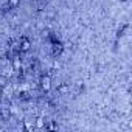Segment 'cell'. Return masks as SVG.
Returning <instances> with one entry per match:
<instances>
[{
  "mask_svg": "<svg viewBox=\"0 0 132 132\" xmlns=\"http://www.w3.org/2000/svg\"><path fill=\"white\" fill-rule=\"evenodd\" d=\"M17 48H19L20 53H27V51H30V48H31V40H30V37L22 36V37L19 39V45H17Z\"/></svg>",
  "mask_w": 132,
  "mask_h": 132,
  "instance_id": "obj_2",
  "label": "cell"
},
{
  "mask_svg": "<svg viewBox=\"0 0 132 132\" xmlns=\"http://www.w3.org/2000/svg\"><path fill=\"white\" fill-rule=\"evenodd\" d=\"M69 92V84L67 82H61L59 86H57V93L59 95H65Z\"/></svg>",
  "mask_w": 132,
  "mask_h": 132,
  "instance_id": "obj_7",
  "label": "cell"
},
{
  "mask_svg": "<svg viewBox=\"0 0 132 132\" xmlns=\"http://www.w3.org/2000/svg\"><path fill=\"white\" fill-rule=\"evenodd\" d=\"M39 87L44 93H48L51 90V76L50 75H42L39 78Z\"/></svg>",
  "mask_w": 132,
  "mask_h": 132,
  "instance_id": "obj_1",
  "label": "cell"
},
{
  "mask_svg": "<svg viewBox=\"0 0 132 132\" xmlns=\"http://www.w3.org/2000/svg\"><path fill=\"white\" fill-rule=\"evenodd\" d=\"M19 96H20L22 100H28V93H27V92H20V93H19Z\"/></svg>",
  "mask_w": 132,
  "mask_h": 132,
  "instance_id": "obj_13",
  "label": "cell"
},
{
  "mask_svg": "<svg viewBox=\"0 0 132 132\" xmlns=\"http://www.w3.org/2000/svg\"><path fill=\"white\" fill-rule=\"evenodd\" d=\"M123 2H124V0H123Z\"/></svg>",
  "mask_w": 132,
  "mask_h": 132,
  "instance_id": "obj_15",
  "label": "cell"
},
{
  "mask_svg": "<svg viewBox=\"0 0 132 132\" xmlns=\"http://www.w3.org/2000/svg\"><path fill=\"white\" fill-rule=\"evenodd\" d=\"M23 129H25V130H33V129H34V123H33V120H31V121L25 120V121H23Z\"/></svg>",
  "mask_w": 132,
  "mask_h": 132,
  "instance_id": "obj_8",
  "label": "cell"
},
{
  "mask_svg": "<svg viewBox=\"0 0 132 132\" xmlns=\"http://www.w3.org/2000/svg\"><path fill=\"white\" fill-rule=\"evenodd\" d=\"M3 96V87H0V98Z\"/></svg>",
  "mask_w": 132,
  "mask_h": 132,
  "instance_id": "obj_14",
  "label": "cell"
},
{
  "mask_svg": "<svg viewBox=\"0 0 132 132\" xmlns=\"http://www.w3.org/2000/svg\"><path fill=\"white\" fill-rule=\"evenodd\" d=\"M45 5H47V0H39L37 2V10H44Z\"/></svg>",
  "mask_w": 132,
  "mask_h": 132,
  "instance_id": "obj_12",
  "label": "cell"
},
{
  "mask_svg": "<svg viewBox=\"0 0 132 132\" xmlns=\"http://www.w3.org/2000/svg\"><path fill=\"white\" fill-rule=\"evenodd\" d=\"M11 69L16 73H20L22 72V57H20V53L19 54H14L11 57Z\"/></svg>",
  "mask_w": 132,
  "mask_h": 132,
  "instance_id": "obj_3",
  "label": "cell"
},
{
  "mask_svg": "<svg viewBox=\"0 0 132 132\" xmlns=\"http://www.w3.org/2000/svg\"><path fill=\"white\" fill-rule=\"evenodd\" d=\"M59 126H57V123H54V121H50V123H47L45 124V129H50V130H53V129H57Z\"/></svg>",
  "mask_w": 132,
  "mask_h": 132,
  "instance_id": "obj_11",
  "label": "cell"
},
{
  "mask_svg": "<svg viewBox=\"0 0 132 132\" xmlns=\"http://www.w3.org/2000/svg\"><path fill=\"white\" fill-rule=\"evenodd\" d=\"M8 82H10V79H8L5 75H0V87H3V89H5V87L8 86Z\"/></svg>",
  "mask_w": 132,
  "mask_h": 132,
  "instance_id": "obj_9",
  "label": "cell"
},
{
  "mask_svg": "<svg viewBox=\"0 0 132 132\" xmlns=\"http://www.w3.org/2000/svg\"><path fill=\"white\" fill-rule=\"evenodd\" d=\"M11 107H8V106H2L0 107V120L2 121H10L11 120Z\"/></svg>",
  "mask_w": 132,
  "mask_h": 132,
  "instance_id": "obj_4",
  "label": "cell"
},
{
  "mask_svg": "<svg viewBox=\"0 0 132 132\" xmlns=\"http://www.w3.org/2000/svg\"><path fill=\"white\" fill-rule=\"evenodd\" d=\"M33 123H34V129H45V124H47L44 118H36L33 120Z\"/></svg>",
  "mask_w": 132,
  "mask_h": 132,
  "instance_id": "obj_6",
  "label": "cell"
},
{
  "mask_svg": "<svg viewBox=\"0 0 132 132\" xmlns=\"http://www.w3.org/2000/svg\"><path fill=\"white\" fill-rule=\"evenodd\" d=\"M62 51H64V45H62L61 42H53V45H51V53H53L54 56H59Z\"/></svg>",
  "mask_w": 132,
  "mask_h": 132,
  "instance_id": "obj_5",
  "label": "cell"
},
{
  "mask_svg": "<svg viewBox=\"0 0 132 132\" xmlns=\"http://www.w3.org/2000/svg\"><path fill=\"white\" fill-rule=\"evenodd\" d=\"M6 3L10 5V8H17L19 3H20V0H6Z\"/></svg>",
  "mask_w": 132,
  "mask_h": 132,
  "instance_id": "obj_10",
  "label": "cell"
}]
</instances>
